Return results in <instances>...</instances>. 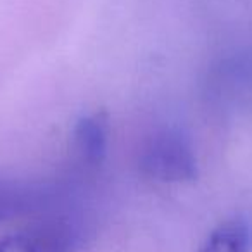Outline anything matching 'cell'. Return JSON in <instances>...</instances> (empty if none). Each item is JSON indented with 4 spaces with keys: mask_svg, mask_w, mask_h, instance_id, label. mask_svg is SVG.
Segmentation results:
<instances>
[{
    "mask_svg": "<svg viewBox=\"0 0 252 252\" xmlns=\"http://www.w3.org/2000/svg\"><path fill=\"white\" fill-rule=\"evenodd\" d=\"M199 252H252V226L242 218L224 221L211 231Z\"/></svg>",
    "mask_w": 252,
    "mask_h": 252,
    "instance_id": "cell-6",
    "label": "cell"
},
{
    "mask_svg": "<svg viewBox=\"0 0 252 252\" xmlns=\"http://www.w3.org/2000/svg\"><path fill=\"white\" fill-rule=\"evenodd\" d=\"M73 145L87 166H98L105 159L109 145V118L105 112L81 116L73 128Z\"/></svg>",
    "mask_w": 252,
    "mask_h": 252,
    "instance_id": "cell-4",
    "label": "cell"
},
{
    "mask_svg": "<svg viewBox=\"0 0 252 252\" xmlns=\"http://www.w3.org/2000/svg\"><path fill=\"white\" fill-rule=\"evenodd\" d=\"M138 168L147 178L162 183L193 182L199 176L192 142L176 128L158 130L144 142Z\"/></svg>",
    "mask_w": 252,
    "mask_h": 252,
    "instance_id": "cell-1",
    "label": "cell"
},
{
    "mask_svg": "<svg viewBox=\"0 0 252 252\" xmlns=\"http://www.w3.org/2000/svg\"><path fill=\"white\" fill-rule=\"evenodd\" d=\"M50 192L45 183L0 178V221L38 207L49 199Z\"/></svg>",
    "mask_w": 252,
    "mask_h": 252,
    "instance_id": "cell-5",
    "label": "cell"
},
{
    "mask_svg": "<svg viewBox=\"0 0 252 252\" xmlns=\"http://www.w3.org/2000/svg\"><path fill=\"white\" fill-rule=\"evenodd\" d=\"M73 231L63 220H47L0 238V252H71Z\"/></svg>",
    "mask_w": 252,
    "mask_h": 252,
    "instance_id": "cell-3",
    "label": "cell"
},
{
    "mask_svg": "<svg viewBox=\"0 0 252 252\" xmlns=\"http://www.w3.org/2000/svg\"><path fill=\"white\" fill-rule=\"evenodd\" d=\"M206 97L221 111H251L252 50H238L211 66L206 78Z\"/></svg>",
    "mask_w": 252,
    "mask_h": 252,
    "instance_id": "cell-2",
    "label": "cell"
}]
</instances>
